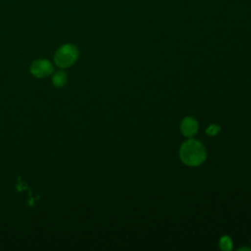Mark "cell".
Instances as JSON below:
<instances>
[{
  "mask_svg": "<svg viewBox=\"0 0 251 251\" xmlns=\"http://www.w3.org/2000/svg\"><path fill=\"white\" fill-rule=\"evenodd\" d=\"M180 157L187 166L201 165L206 159V151L202 143L197 140L190 139L185 141L180 149Z\"/></svg>",
  "mask_w": 251,
  "mask_h": 251,
  "instance_id": "cell-1",
  "label": "cell"
},
{
  "mask_svg": "<svg viewBox=\"0 0 251 251\" xmlns=\"http://www.w3.org/2000/svg\"><path fill=\"white\" fill-rule=\"evenodd\" d=\"M80 52L76 46L67 44L62 46L54 55V62L59 68H69L79 59Z\"/></svg>",
  "mask_w": 251,
  "mask_h": 251,
  "instance_id": "cell-2",
  "label": "cell"
},
{
  "mask_svg": "<svg viewBox=\"0 0 251 251\" xmlns=\"http://www.w3.org/2000/svg\"><path fill=\"white\" fill-rule=\"evenodd\" d=\"M53 65L46 59H38L31 66V73L38 79H44L53 73Z\"/></svg>",
  "mask_w": 251,
  "mask_h": 251,
  "instance_id": "cell-3",
  "label": "cell"
},
{
  "mask_svg": "<svg viewBox=\"0 0 251 251\" xmlns=\"http://www.w3.org/2000/svg\"><path fill=\"white\" fill-rule=\"evenodd\" d=\"M181 130L183 136L187 137H191L195 136L198 131V124L196 120L192 117H186L183 120L181 124Z\"/></svg>",
  "mask_w": 251,
  "mask_h": 251,
  "instance_id": "cell-4",
  "label": "cell"
},
{
  "mask_svg": "<svg viewBox=\"0 0 251 251\" xmlns=\"http://www.w3.org/2000/svg\"><path fill=\"white\" fill-rule=\"evenodd\" d=\"M67 81H68V77L64 71H58L52 77V84L56 88L65 87L67 84Z\"/></svg>",
  "mask_w": 251,
  "mask_h": 251,
  "instance_id": "cell-5",
  "label": "cell"
},
{
  "mask_svg": "<svg viewBox=\"0 0 251 251\" xmlns=\"http://www.w3.org/2000/svg\"><path fill=\"white\" fill-rule=\"evenodd\" d=\"M219 245L222 250L228 251L232 248V241H231L230 237H228V235H224L223 237H221V239L219 241Z\"/></svg>",
  "mask_w": 251,
  "mask_h": 251,
  "instance_id": "cell-6",
  "label": "cell"
},
{
  "mask_svg": "<svg viewBox=\"0 0 251 251\" xmlns=\"http://www.w3.org/2000/svg\"><path fill=\"white\" fill-rule=\"evenodd\" d=\"M220 131H221V128H220L218 125H211V126L208 127V129L206 130V133H207V135H209V136H211V137H214V136L218 135Z\"/></svg>",
  "mask_w": 251,
  "mask_h": 251,
  "instance_id": "cell-7",
  "label": "cell"
}]
</instances>
